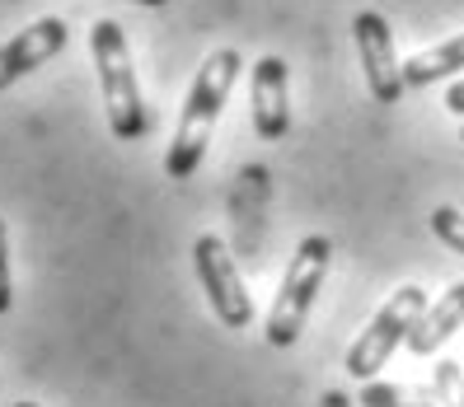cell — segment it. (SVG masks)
I'll use <instances>...</instances> for the list:
<instances>
[{
	"instance_id": "8992f818",
	"label": "cell",
	"mask_w": 464,
	"mask_h": 407,
	"mask_svg": "<svg viewBox=\"0 0 464 407\" xmlns=\"http://www.w3.org/2000/svg\"><path fill=\"white\" fill-rule=\"evenodd\" d=\"M352 38H357L362 52V71H366V90L380 108H394L403 99V62H399V47L390 33V19L380 10H362L352 19Z\"/></svg>"
},
{
	"instance_id": "7c38bea8",
	"label": "cell",
	"mask_w": 464,
	"mask_h": 407,
	"mask_svg": "<svg viewBox=\"0 0 464 407\" xmlns=\"http://www.w3.org/2000/svg\"><path fill=\"white\" fill-rule=\"evenodd\" d=\"M431 393H436V407H464V370L455 361H436L431 365Z\"/></svg>"
},
{
	"instance_id": "6da1fadb",
	"label": "cell",
	"mask_w": 464,
	"mask_h": 407,
	"mask_svg": "<svg viewBox=\"0 0 464 407\" xmlns=\"http://www.w3.org/2000/svg\"><path fill=\"white\" fill-rule=\"evenodd\" d=\"M239 66H244V62H239L235 47H216L211 57L202 62L193 90H188L179 131H174V141H169V155H165V174H169L174 183H183V178L198 174L202 155H207V146H211V131H216V122H221V108L230 103V90H235V80H239Z\"/></svg>"
},
{
	"instance_id": "ba28073f",
	"label": "cell",
	"mask_w": 464,
	"mask_h": 407,
	"mask_svg": "<svg viewBox=\"0 0 464 407\" xmlns=\"http://www.w3.org/2000/svg\"><path fill=\"white\" fill-rule=\"evenodd\" d=\"M66 43H71V29H66V19H57V14L34 19L24 33H14L10 43H0V94H5L14 80H24L29 71L47 66L57 52H66Z\"/></svg>"
},
{
	"instance_id": "277c9868",
	"label": "cell",
	"mask_w": 464,
	"mask_h": 407,
	"mask_svg": "<svg viewBox=\"0 0 464 407\" xmlns=\"http://www.w3.org/2000/svg\"><path fill=\"white\" fill-rule=\"evenodd\" d=\"M427 314V290L422 286H399L385 305H380V314L362 328V337L347 346V361H343V370L352 374V379H375L380 370L390 365V356L408 342V333L418 328V318Z\"/></svg>"
},
{
	"instance_id": "8fae6325",
	"label": "cell",
	"mask_w": 464,
	"mask_h": 407,
	"mask_svg": "<svg viewBox=\"0 0 464 407\" xmlns=\"http://www.w3.org/2000/svg\"><path fill=\"white\" fill-rule=\"evenodd\" d=\"M362 407H436V393L413 389V384H380V379H366Z\"/></svg>"
},
{
	"instance_id": "7a4b0ae2",
	"label": "cell",
	"mask_w": 464,
	"mask_h": 407,
	"mask_svg": "<svg viewBox=\"0 0 464 407\" xmlns=\"http://www.w3.org/2000/svg\"><path fill=\"white\" fill-rule=\"evenodd\" d=\"M90 52H94V71H99V94H103L108 127H113L118 141H141V136L150 131V113H146L141 85H136L122 24L118 19H94Z\"/></svg>"
},
{
	"instance_id": "2e32d148",
	"label": "cell",
	"mask_w": 464,
	"mask_h": 407,
	"mask_svg": "<svg viewBox=\"0 0 464 407\" xmlns=\"http://www.w3.org/2000/svg\"><path fill=\"white\" fill-rule=\"evenodd\" d=\"M131 5H150V10H160V5H169V0H131Z\"/></svg>"
},
{
	"instance_id": "ac0fdd59",
	"label": "cell",
	"mask_w": 464,
	"mask_h": 407,
	"mask_svg": "<svg viewBox=\"0 0 464 407\" xmlns=\"http://www.w3.org/2000/svg\"><path fill=\"white\" fill-rule=\"evenodd\" d=\"M459 141H464V122H459Z\"/></svg>"
},
{
	"instance_id": "52a82bcc",
	"label": "cell",
	"mask_w": 464,
	"mask_h": 407,
	"mask_svg": "<svg viewBox=\"0 0 464 407\" xmlns=\"http://www.w3.org/2000/svg\"><path fill=\"white\" fill-rule=\"evenodd\" d=\"M249 103H254V131L263 141H282L291 131V71L282 57H258L249 66Z\"/></svg>"
},
{
	"instance_id": "4fadbf2b",
	"label": "cell",
	"mask_w": 464,
	"mask_h": 407,
	"mask_svg": "<svg viewBox=\"0 0 464 407\" xmlns=\"http://www.w3.org/2000/svg\"><path fill=\"white\" fill-rule=\"evenodd\" d=\"M431 234L446 243V249H455L459 258H464V211H455V206H436L431 211Z\"/></svg>"
},
{
	"instance_id": "5bb4252c",
	"label": "cell",
	"mask_w": 464,
	"mask_h": 407,
	"mask_svg": "<svg viewBox=\"0 0 464 407\" xmlns=\"http://www.w3.org/2000/svg\"><path fill=\"white\" fill-rule=\"evenodd\" d=\"M14 305V281H10V239H5V221H0V314Z\"/></svg>"
},
{
	"instance_id": "9a60e30c",
	"label": "cell",
	"mask_w": 464,
	"mask_h": 407,
	"mask_svg": "<svg viewBox=\"0 0 464 407\" xmlns=\"http://www.w3.org/2000/svg\"><path fill=\"white\" fill-rule=\"evenodd\" d=\"M446 113L464 118V80H459V85H450V90H446Z\"/></svg>"
},
{
	"instance_id": "e0dca14e",
	"label": "cell",
	"mask_w": 464,
	"mask_h": 407,
	"mask_svg": "<svg viewBox=\"0 0 464 407\" xmlns=\"http://www.w3.org/2000/svg\"><path fill=\"white\" fill-rule=\"evenodd\" d=\"M14 407H38V402H14Z\"/></svg>"
},
{
	"instance_id": "5b68a950",
	"label": "cell",
	"mask_w": 464,
	"mask_h": 407,
	"mask_svg": "<svg viewBox=\"0 0 464 407\" xmlns=\"http://www.w3.org/2000/svg\"><path fill=\"white\" fill-rule=\"evenodd\" d=\"M193 267H198V281L211 300V314L221 318V328L244 333L254 323V300H249V286H244L239 267L230 258V249L221 243V234H198L193 243Z\"/></svg>"
},
{
	"instance_id": "9c48e42d",
	"label": "cell",
	"mask_w": 464,
	"mask_h": 407,
	"mask_svg": "<svg viewBox=\"0 0 464 407\" xmlns=\"http://www.w3.org/2000/svg\"><path fill=\"white\" fill-rule=\"evenodd\" d=\"M464 323V281H455L441 300L436 305H427V314L418 318V328L408 333V351L413 356H431V351H441L446 346V337Z\"/></svg>"
},
{
	"instance_id": "30bf717a",
	"label": "cell",
	"mask_w": 464,
	"mask_h": 407,
	"mask_svg": "<svg viewBox=\"0 0 464 407\" xmlns=\"http://www.w3.org/2000/svg\"><path fill=\"white\" fill-rule=\"evenodd\" d=\"M459 71H464V33H450L446 43H436V47L403 62V85L427 90V85H441L446 75H459Z\"/></svg>"
},
{
	"instance_id": "3957f363",
	"label": "cell",
	"mask_w": 464,
	"mask_h": 407,
	"mask_svg": "<svg viewBox=\"0 0 464 407\" xmlns=\"http://www.w3.org/2000/svg\"><path fill=\"white\" fill-rule=\"evenodd\" d=\"M329 267H334V239L329 234H305L295 243V258H291L286 277H282V290H277V300H272V309H267V323H263V337L272 346H295L300 342Z\"/></svg>"
}]
</instances>
